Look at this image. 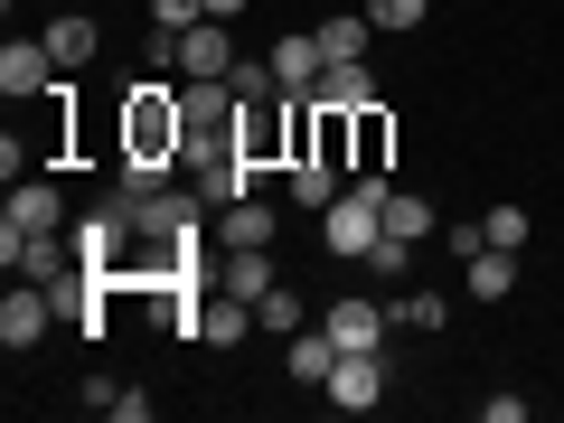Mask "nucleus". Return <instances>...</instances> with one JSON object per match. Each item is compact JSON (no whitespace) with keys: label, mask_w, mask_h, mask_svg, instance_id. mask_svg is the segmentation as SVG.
<instances>
[{"label":"nucleus","mask_w":564,"mask_h":423,"mask_svg":"<svg viewBox=\"0 0 564 423\" xmlns=\"http://www.w3.org/2000/svg\"><path fill=\"white\" fill-rule=\"evenodd\" d=\"M386 321H395V311H377L367 292H348V302L321 311V329L339 339V358H386Z\"/></svg>","instance_id":"1"},{"label":"nucleus","mask_w":564,"mask_h":423,"mask_svg":"<svg viewBox=\"0 0 564 423\" xmlns=\"http://www.w3.org/2000/svg\"><path fill=\"white\" fill-rule=\"evenodd\" d=\"M47 329H57V292L47 282H10V302H0V348L20 358V348H39Z\"/></svg>","instance_id":"2"},{"label":"nucleus","mask_w":564,"mask_h":423,"mask_svg":"<svg viewBox=\"0 0 564 423\" xmlns=\"http://www.w3.org/2000/svg\"><path fill=\"white\" fill-rule=\"evenodd\" d=\"M66 198H57V180H10V217H0V236H66Z\"/></svg>","instance_id":"3"},{"label":"nucleus","mask_w":564,"mask_h":423,"mask_svg":"<svg viewBox=\"0 0 564 423\" xmlns=\"http://www.w3.org/2000/svg\"><path fill=\"white\" fill-rule=\"evenodd\" d=\"M0 95H20V104L57 95V57H47V39H10V47H0Z\"/></svg>","instance_id":"4"},{"label":"nucleus","mask_w":564,"mask_h":423,"mask_svg":"<svg viewBox=\"0 0 564 423\" xmlns=\"http://www.w3.org/2000/svg\"><path fill=\"white\" fill-rule=\"evenodd\" d=\"M170 66H180V85L236 76V29H226V20H198V29H188V39H180V57H170Z\"/></svg>","instance_id":"5"},{"label":"nucleus","mask_w":564,"mask_h":423,"mask_svg":"<svg viewBox=\"0 0 564 423\" xmlns=\"http://www.w3.org/2000/svg\"><path fill=\"white\" fill-rule=\"evenodd\" d=\"M273 236H282V207L254 188V198L217 207V236H207V245H217V254H236V245H273Z\"/></svg>","instance_id":"6"},{"label":"nucleus","mask_w":564,"mask_h":423,"mask_svg":"<svg viewBox=\"0 0 564 423\" xmlns=\"http://www.w3.org/2000/svg\"><path fill=\"white\" fill-rule=\"evenodd\" d=\"M273 245H236V254H217V273H207V292H236V302H263L273 292Z\"/></svg>","instance_id":"7"},{"label":"nucleus","mask_w":564,"mask_h":423,"mask_svg":"<svg viewBox=\"0 0 564 423\" xmlns=\"http://www.w3.org/2000/svg\"><path fill=\"white\" fill-rule=\"evenodd\" d=\"M0 263H10V282H57L76 263V245L66 236H0Z\"/></svg>","instance_id":"8"},{"label":"nucleus","mask_w":564,"mask_h":423,"mask_svg":"<svg viewBox=\"0 0 564 423\" xmlns=\"http://www.w3.org/2000/svg\"><path fill=\"white\" fill-rule=\"evenodd\" d=\"M321 395L339 404V414H367V404H386V358H339L321 377Z\"/></svg>","instance_id":"9"},{"label":"nucleus","mask_w":564,"mask_h":423,"mask_svg":"<svg viewBox=\"0 0 564 423\" xmlns=\"http://www.w3.org/2000/svg\"><path fill=\"white\" fill-rule=\"evenodd\" d=\"M263 57H273L282 95H311V85L329 76V57H321V29H292V39H273V47H263Z\"/></svg>","instance_id":"10"},{"label":"nucleus","mask_w":564,"mask_h":423,"mask_svg":"<svg viewBox=\"0 0 564 423\" xmlns=\"http://www.w3.org/2000/svg\"><path fill=\"white\" fill-rule=\"evenodd\" d=\"M39 39H47V57H57V76H76V66H95V47H104V29L85 20V10H66V20H47Z\"/></svg>","instance_id":"11"},{"label":"nucleus","mask_w":564,"mask_h":423,"mask_svg":"<svg viewBox=\"0 0 564 423\" xmlns=\"http://www.w3.org/2000/svg\"><path fill=\"white\" fill-rule=\"evenodd\" d=\"M207 20V0H151V66H170L180 57V39Z\"/></svg>","instance_id":"12"},{"label":"nucleus","mask_w":564,"mask_h":423,"mask_svg":"<svg viewBox=\"0 0 564 423\" xmlns=\"http://www.w3.org/2000/svg\"><path fill=\"white\" fill-rule=\"evenodd\" d=\"M470 302H508V292H518V254H508V245H470Z\"/></svg>","instance_id":"13"},{"label":"nucleus","mask_w":564,"mask_h":423,"mask_svg":"<svg viewBox=\"0 0 564 423\" xmlns=\"http://www.w3.org/2000/svg\"><path fill=\"white\" fill-rule=\"evenodd\" d=\"M245 329H254V302H236V292H207L198 302V339L207 348H236Z\"/></svg>","instance_id":"14"},{"label":"nucleus","mask_w":564,"mask_h":423,"mask_svg":"<svg viewBox=\"0 0 564 423\" xmlns=\"http://www.w3.org/2000/svg\"><path fill=\"white\" fill-rule=\"evenodd\" d=\"M282 367H292V386H321L329 367H339V339H329V329H292V348H282Z\"/></svg>","instance_id":"15"},{"label":"nucleus","mask_w":564,"mask_h":423,"mask_svg":"<svg viewBox=\"0 0 564 423\" xmlns=\"http://www.w3.org/2000/svg\"><path fill=\"white\" fill-rule=\"evenodd\" d=\"M348 132H358V170H386V161H395V113H386V104H358Z\"/></svg>","instance_id":"16"},{"label":"nucleus","mask_w":564,"mask_h":423,"mask_svg":"<svg viewBox=\"0 0 564 423\" xmlns=\"http://www.w3.org/2000/svg\"><path fill=\"white\" fill-rule=\"evenodd\" d=\"M433 226H443V217H433L423 188H386V236H395V245H423Z\"/></svg>","instance_id":"17"},{"label":"nucleus","mask_w":564,"mask_h":423,"mask_svg":"<svg viewBox=\"0 0 564 423\" xmlns=\"http://www.w3.org/2000/svg\"><path fill=\"white\" fill-rule=\"evenodd\" d=\"M282 188H292V207H311V217H321V207L348 188V170H329V161H292V170H282Z\"/></svg>","instance_id":"18"},{"label":"nucleus","mask_w":564,"mask_h":423,"mask_svg":"<svg viewBox=\"0 0 564 423\" xmlns=\"http://www.w3.org/2000/svg\"><path fill=\"white\" fill-rule=\"evenodd\" d=\"M311 104H339V113H358V104H377V76H367V57H358V66H329V76L311 85Z\"/></svg>","instance_id":"19"},{"label":"nucleus","mask_w":564,"mask_h":423,"mask_svg":"<svg viewBox=\"0 0 564 423\" xmlns=\"http://www.w3.org/2000/svg\"><path fill=\"white\" fill-rule=\"evenodd\" d=\"M367 39H377V20H367V10H348V20H321V57H329V66H358V57H367Z\"/></svg>","instance_id":"20"},{"label":"nucleus","mask_w":564,"mask_h":423,"mask_svg":"<svg viewBox=\"0 0 564 423\" xmlns=\"http://www.w3.org/2000/svg\"><path fill=\"white\" fill-rule=\"evenodd\" d=\"M254 329H282V339H292V329H311L302 292H292V282H273V292H263V302H254Z\"/></svg>","instance_id":"21"},{"label":"nucleus","mask_w":564,"mask_h":423,"mask_svg":"<svg viewBox=\"0 0 564 423\" xmlns=\"http://www.w3.org/2000/svg\"><path fill=\"white\" fill-rule=\"evenodd\" d=\"M367 20H377V39H395V29H423V20H433V0H367Z\"/></svg>","instance_id":"22"},{"label":"nucleus","mask_w":564,"mask_h":423,"mask_svg":"<svg viewBox=\"0 0 564 423\" xmlns=\"http://www.w3.org/2000/svg\"><path fill=\"white\" fill-rule=\"evenodd\" d=\"M395 321H404V329H452V302H443V292H404Z\"/></svg>","instance_id":"23"},{"label":"nucleus","mask_w":564,"mask_h":423,"mask_svg":"<svg viewBox=\"0 0 564 423\" xmlns=\"http://www.w3.org/2000/svg\"><path fill=\"white\" fill-rule=\"evenodd\" d=\"M480 245H508V254H518V245H527V207H489V217H480Z\"/></svg>","instance_id":"24"},{"label":"nucleus","mask_w":564,"mask_h":423,"mask_svg":"<svg viewBox=\"0 0 564 423\" xmlns=\"http://www.w3.org/2000/svg\"><path fill=\"white\" fill-rule=\"evenodd\" d=\"M104 414H113V423H151V395H141V386H113V404H104Z\"/></svg>","instance_id":"25"},{"label":"nucleus","mask_w":564,"mask_h":423,"mask_svg":"<svg viewBox=\"0 0 564 423\" xmlns=\"http://www.w3.org/2000/svg\"><path fill=\"white\" fill-rule=\"evenodd\" d=\"M367 263H377V273H386V282H395V273H404V263H414V245H395V236H377V254H367Z\"/></svg>","instance_id":"26"},{"label":"nucleus","mask_w":564,"mask_h":423,"mask_svg":"<svg viewBox=\"0 0 564 423\" xmlns=\"http://www.w3.org/2000/svg\"><path fill=\"white\" fill-rule=\"evenodd\" d=\"M207 20H245V0H207Z\"/></svg>","instance_id":"27"}]
</instances>
